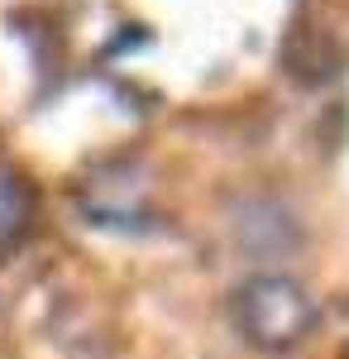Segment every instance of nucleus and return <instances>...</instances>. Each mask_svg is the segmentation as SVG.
I'll list each match as a JSON object with an SVG mask.
<instances>
[{
  "mask_svg": "<svg viewBox=\"0 0 349 359\" xmlns=\"http://www.w3.org/2000/svg\"><path fill=\"white\" fill-rule=\"evenodd\" d=\"M225 311H230L235 335L264 355H292L321 326L316 292L292 273H249L230 292Z\"/></svg>",
  "mask_w": 349,
  "mask_h": 359,
  "instance_id": "obj_1",
  "label": "nucleus"
},
{
  "mask_svg": "<svg viewBox=\"0 0 349 359\" xmlns=\"http://www.w3.org/2000/svg\"><path fill=\"white\" fill-rule=\"evenodd\" d=\"M34 225V192L15 168L0 163V254L15 249Z\"/></svg>",
  "mask_w": 349,
  "mask_h": 359,
  "instance_id": "obj_2",
  "label": "nucleus"
},
{
  "mask_svg": "<svg viewBox=\"0 0 349 359\" xmlns=\"http://www.w3.org/2000/svg\"><path fill=\"white\" fill-rule=\"evenodd\" d=\"M345 359H349V350H345Z\"/></svg>",
  "mask_w": 349,
  "mask_h": 359,
  "instance_id": "obj_3",
  "label": "nucleus"
}]
</instances>
